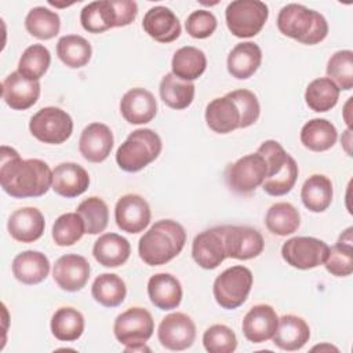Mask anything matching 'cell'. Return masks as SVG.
<instances>
[{
    "label": "cell",
    "mask_w": 353,
    "mask_h": 353,
    "mask_svg": "<svg viewBox=\"0 0 353 353\" xmlns=\"http://www.w3.org/2000/svg\"><path fill=\"white\" fill-rule=\"evenodd\" d=\"M339 88L328 77H319L312 80L305 91L306 105L319 113L331 110L339 99Z\"/></svg>",
    "instance_id": "cell-39"
},
{
    "label": "cell",
    "mask_w": 353,
    "mask_h": 353,
    "mask_svg": "<svg viewBox=\"0 0 353 353\" xmlns=\"http://www.w3.org/2000/svg\"><path fill=\"white\" fill-rule=\"evenodd\" d=\"M148 295L157 309L172 310L182 301V285L170 273H156L148 281Z\"/></svg>",
    "instance_id": "cell-26"
},
{
    "label": "cell",
    "mask_w": 353,
    "mask_h": 353,
    "mask_svg": "<svg viewBox=\"0 0 353 353\" xmlns=\"http://www.w3.org/2000/svg\"><path fill=\"white\" fill-rule=\"evenodd\" d=\"M265 225L272 234L288 236L298 230L301 225V215L291 203H274L269 207L265 215Z\"/></svg>",
    "instance_id": "cell-36"
},
{
    "label": "cell",
    "mask_w": 353,
    "mask_h": 353,
    "mask_svg": "<svg viewBox=\"0 0 353 353\" xmlns=\"http://www.w3.org/2000/svg\"><path fill=\"white\" fill-rule=\"evenodd\" d=\"M76 212L81 216L85 226V233L88 234H99L108 226L109 208L101 197L91 196L83 200L77 205Z\"/></svg>",
    "instance_id": "cell-42"
},
{
    "label": "cell",
    "mask_w": 353,
    "mask_h": 353,
    "mask_svg": "<svg viewBox=\"0 0 353 353\" xmlns=\"http://www.w3.org/2000/svg\"><path fill=\"white\" fill-rule=\"evenodd\" d=\"M332 182L323 174L310 175L301 189V200L312 212H323L332 203Z\"/></svg>",
    "instance_id": "cell-29"
},
{
    "label": "cell",
    "mask_w": 353,
    "mask_h": 353,
    "mask_svg": "<svg viewBox=\"0 0 353 353\" xmlns=\"http://www.w3.org/2000/svg\"><path fill=\"white\" fill-rule=\"evenodd\" d=\"M341 143H342L345 152H346L349 156H352V128H347V130L342 134V137H341Z\"/></svg>",
    "instance_id": "cell-51"
},
{
    "label": "cell",
    "mask_w": 353,
    "mask_h": 353,
    "mask_svg": "<svg viewBox=\"0 0 353 353\" xmlns=\"http://www.w3.org/2000/svg\"><path fill=\"white\" fill-rule=\"evenodd\" d=\"M252 281V272L243 265L225 269L216 276L212 285V294L216 303L226 310L240 307L250 295Z\"/></svg>",
    "instance_id": "cell-7"
},
{
    "label": "cell",
    "mask_w": 353,
    "mask_h": 353,
    "mask_svg": "<svg viewBox=\"0 0 353 353\" xmlns=\"http://www.w3.org/2000/svg\"><path fill=\"white\" fill-rule=\"evenodd\" d=\"M25 28L29 34L39 40L54 39L61 29V18L55 11L47 7H33L26 18Z\"/></svg>",
    "instance_id": "cell-40"
},
{
    "label": "cell",
    "mask_w": 353,
    "mask_h": 353,
    "mask_svg": "<svg viewBox=\"0 0 353 353\" xmlns=\"http://www.w3.org/2000/svg\"><path fill=\"white\" fill-rule=\"evenodd\" d=\"M276 23L280 33L306 46L319 44L328 34L327 19L320 12L296 3L284 6L279 11Z\"/></svg>",
    "instance_id": "cell-3"
},
{
    "label": "cell",
    "mask_w": 353,
    "mask_h": 353,
    "mask_svg": "<svg viewBox=\"0 0 353 353\" xmlns=\"http://www.w3.org/2000/svg\"><path fill=\"white\" fill-rule=\"evenodd\" d=\"M88 261L77 254H65L55 261L52 279L57 285L68 292H76L85 287L90 279Z\"/></svg>",
    "instance_id": "cell-14"
},
{
    "label": "cell",
    "mask_w": 353,
    "mask_h": 353,
    "mask_svg": "<svg viewBox=\"0 0 353 353\" xmlns=\"http://www.w3.org/2000/svg\"><path fill=\"white\" fill-rule=\"evenodd\" d=\"M80 23L88 33H103L116 28V14L112 0L88 3L80 12Z\"/></svg>",
    "instance_id": "cell-35"
},
{
    "label": "cell",
    "mask_w": 353,
    "mask_h": 353,
    "mask_svg": "<svg viewBox=\"0 0 353 353\" xmlns=\"http://www.w3.org/2000/svg\"><path fill=\"white\" fill-rule=\"evenodd\" d=\"M327 76L339 90L353 88V51L341 50L332 54L325 68Z\"/></svg>",
    "instance_id": "cell-44"
},
{
    "label": "cell",
    "mask_w": 353,
    "mask_h": 353,
    "mask_svg": "<svg viewBox=\"0 0 353 353\" xmlns=\"http://www.w3.org/2000/svg\"><path fill=\"white\" fill-rule=\"evenodd\" d=\"M353 228H347L339 236L338 241L330 248L325 262L323 263L328 273L336 277L350 276L353 272Z\"/></svg>",
    "instance_id": "cell-32"
},
{
    "label": "cell",
    "mask_w": 353,
    "mask_h": 353,
    "mask_svg": "<svg viewBox=\"0 0 353 353\" xmlns=\"http://www.w3.org/2000/svg\"><path fill=\"white\" fill-rule=\"evenodd\" d=\"M131 254L130 241L117 233L101 234L92 247L95 261L105 268H117L124 265Z\"/></svg>",
    "instance_id": "cell-27"
},
{
    "label": "cell",
    "mask_w": 353,
    "mask_h": 353,
    "mask_svg": "<svg viewBox=\"0 0 353 353\" xmlns=\"http://www.w3.org/2000/svg\"><path fill=\"white\" fill-rule=\"evenodd\" d=\"M299 168L292 156L288 157L284 168L274 176L268 178L262 183V189L265 193L270 196H284L294 188L298 179Z\"/></svg>",
    "instance_id": "cell-46"
},
{
    "label": "cell",
    "mask_w": 353,
    "mask_h": 353,
    "mask_svg": "<svg viewBox=\"0 0 353 353\" xmlns=\"http://www.w3.org/2000/svg\"><path fill=\"white\" fill-rule=\"evenodd\" d=\"M266 161L259 153H250L226 168L225 181L230 190L239 194L254 192L266 179Z\"/></svg>",
    "instance_id": "cell-9"
},
{
    "label": "cell",
    "mask_w": 353,
    "mask_h": 353,
    "mask_svg": "<svg viewBox=\"0 0 353 353\" xmlns=\"http://www.w3.org/2000/svg\"><path fill=\"white\" fill-rule=\"evenodd\" d=\"M205 123L216 134H229L241 125V113L233 98L226 94L205 106Z\"/></svg>",
    "instance_id": "cell-23"
},
{
    "label": "cell",
    "mask_w": 353,
    "mask_h": 353,
    "mask_svg": "<svg viewBox=\"0 0 353 353\" xmlns=\"http://www.w3.org/2000/svg\"><path fill=\"white\" fill-rule=\"evenodd\" d=\"M12 274L14 277L26 285H34L47 279L50 273L48 258L34 250L19 252L12 259Z\"/></svg>",
    "instance_id": "cell-25"
},
{
    "label": "cell",
    "mask_w": 353,
    "mask_h": 353,
    "mask_svg": "<svg viewBox=\"0 0 353 353\" xmlns=\"http://www.w3.org/2000/svg\"><path fill=\"white\" fill-rule=\"evenodd\" d=\"M92 298L105 307H116L123 303L127 295L124 280L114 273L99 274L91 287Z\"/></svg>",
    "instance_id": "cell-38"
},
{
    "label": "cell",
    "mask_w": 353,
    "mask_h": 353,
    "mask_svg": "<svg viewBox=\"0 0 353 353\" xmlns=\"http://www.w3.org/2000/svg\"><path fill=\"white\" fill-rule=\"evenodd\" d=\"M29 131L43 143L61 145L70 138L73 120L70 114L61 108L46 106L30 117Z\"/></svg>",
    "instance_id": "cell-8"
},
{
    "label": "cell",
    "mask_w": 353,
    "mask_h": 353,
    "mask_svg": "<svg viewBox=\"0 0 353 353\" xmlns=\"http://www.w3.org/2000/svg\"><path fill=\"white\" fill-rule=\"evenodd\" d=\"M116 14V28L132 23L138 14V6L134 0H112Z\"/></svg>",
    "instance_id": "cell-50"
},
{
    "label": "cell",
    "mask_w": 353,
    "mask_h": 353,
    "mask_svg": "<svg viewBox=\"0 0 353 353\" xmlns=\"http://www.w3.org/2000/svg\"><path fill=\"white\" fill-rule=\"evenodd\" d=\"M120 113L130 124H146L152 121L157 113L156 98L146 88H131L121 97Z\"/></svg>",
    "instance_id": "cell-18"
},
{
    "label": "cell",
    "mask_w": 353,
    "mask_h": 353,
    "mask_svg": "<svg viewBox=\"0 0 353 353\" xmlns=\"http://www.w3.org/2000/svg\"><path fill=\"white\" fill-rule=\"evenodd\" d=\"M113 142V132L106 124L91 123L81 131L79 152L90 163H102L109 157Z\"/></svg>",
    "instance_id": "cell-16"
},
{
    "label": "cell",
    "mask_w": 353,
    "mask_h": 353,
    "mask_svg": "<svg viewBox=\"0 0 353 353\" xmlns=\"http://www.w3.org/2000/svg\"><path fill=\"white\" fill-rule=\"evenodd\" d=\"M40 83L23 77L18 70L11 72L1 83V97L14 110L32 108L40 97Z\"/></svg>",
    "instance_id": "cell-15"
},
{
    "label": "cell",
    "mask_w": 353,
    "mask_h": 353,
    "mask_svg": "<svg viewBox=\"0 0 353 353\" xmlns=\"http://www.w3.org/2000/svg\"><path fill=\"white\" fill-rule=\"evenodd\" d=\"M262 50L252 41L236 44L228 55L226 68L232 77L245 80L251 77L261 66Z\"/></svg>",
    "instance_id": "cell-28"
},
{
    "label": "cell",
    "mask_w": 353,
    "mask_h": 353,
    "mask_svg": "<svg viewBox=\"0 0 353 353\" xmlns=\"http://www.w3.org/2000/svg\"><path fill=\"white\" fill-rule=\"evenodd\" d=\"M352 99H353V98H349V99H347V102L345 103V110H343V119H345V123L347 124V128H352V119H350V116H349V113H350L349 108H350Z\"/></svg>",
    "instance_id": "cell-52"
},
{
    "label": "cell",
    "mask_w": 353,
    "mask_h": 353,
    "mask_svg": "<svg viewBox=\"0 0 353 353\" xmlns=\"http://www.w3.org/2000/svg\"><path fill=\"white\" fill-rule=\"evenodd\" d=\"M226 256L240 261L256 258L265 248V241L254 228L239 226V225H223L219 226Z\"/></svg>",
    "instance_id": "cell-11"
},
{
    "label": "cell",
    "mask_w": 353,
    "mask_h": 353,
    "mask_svg": "<svg viewBox=\"0 0 353 353\" xmlns=\"http://www.w3.org/2000/svg\"><path fill=\"white\" fill-rule=\"evenodd\" d=\"M0 185L15 199L40 197L52 186V171L40 159H21L19 153L3 145L0 152Z\"/></svg>",
    "instance_id": "cell-1"
},
{
    "label": "cell",
    "mask_w": 353,
    "mask_h": 353,
    "mask_svg": "<svg viewBox=\"0 0 353 353\" xmlns=\"http://www.w3.org/2000/svg\"><path fill=\"white\" fill-rule=\"evenodd\" d=\"M272 339L273 343L281 350H299L309 342L310 328L302 317L295 314H284L279 319L277 328Z\"/></svg>",
    "instance_id": "cell-24"
},
{
    "label": "cell",
    "mask_w": 353,
    "mask_h": 353,
    "mask_svg": "<svg viewBox=\"0 0 353 353\" xmlns=\"http://www.w3.org/2000/svg\"><path fill=\"white\" fill-rule=\"evenodd\" d=\"M269 18V8L259 0H234L225 11L229 32L239 39L256 36Z\"/></svg>",
    "instance_id": "cell-6"
},
{
    "label": "cell",
    "mask_w": 353,
    "mask_h": 353,
    "mask_svg": "<svg viewBox=\"0 0 353 353\" xmlns=\"http://www.w3.org/2000/svg\"><path fill=\"white\" fill-rule=\"evenodd\" d=\"M194 91L192 81H185L172 73L164 74L159 85L161 101L175 110L186 109L194 99Z\"/></svg>",
    "instance_id": "cell-33"
},
{
    "label": "cell",
    "mask_w": 353,
    "mask_h": 353,
    "mask_svg": "<svg viewBox=\"0 0 353 353\" xmlns=\"http://www.w3.org/2000/svg\"><path fill=\"white\" fill-rule=\"evenodd\" d=\"M233 101L237 103L240 113H241V125L240 128H247L252 125L258 119L261 113V105L256 98V95L245 88L234 90L228 92Z\"/></svg>",
    "instance_id": "cell-47"
},
{
    "label": "cell",
    "mask_w": 353,
    "mask_h": 353,
    "mask_svg": "<svg viewBox=\"0 0 353 353\" xmlns=\"http://www.w3.org/2000/svg\"><path fill=\"white\" fill-rule=\"evenodd\" d=\"M150 218L149 203L139 194H124L114 205L116 225L125 233L137 234L143 232L150 223Z\"/></svg>",
    "instance_id": "cell-13"
},
{
    "label": "cell",
    "mask_w": 353,
    "mask_h": 353,
    "mask_svg": "<svg viewBox=\"0 0 353 353\" xmlns=\"http://www.w3.org/2000/svg\"><path fill=\"white\" fill-rule=\"evenodd\" d=\"M85 233V226L77 212L59 215L52 225V240L59 247H69L77 243Z\"/></svg>",
    "instance_id": "cell-43"
},
{
    "label": "cell",
    "mask_w": 353,
    "mask_h": 353,
    "mask_svg": "<svg viewBox=\"0 0 353 353\" xmlns=\"http://www.w3.org/2000/svg\"><path fill=\"white\" fill-rule=\"evenodd\" d=\"M192 256L205 270L216 269L225 261L226 252L219 226L207 229L193 239Z\"/></svg>",
    "instance_id": "cell-17"
},
{
    "label": "cell",
    "mask_w": 353,
    "mask_h": 353,
    "mask_svg": "<svg viewBox=\"0 0 353 353\" xmlns=\"http://www.w3.org/2000/svg\"><path fill=\"white\" fill-rule=\"evenodd\" d=\"M44 215L34 207L15 210L7 222L10 236L19 243H33L39 240L44 233Z\"/></svg>",
    "instance_id": "cell-22"
},
{
    "label": "cell",
    "mask_w": 353,
    "mask_h": 353,
    "mask_svg": "<svg viewBox=\"0 0 353 353\" xmlns=\"http://www.w3.org/2000/svg\"><path fill=\"white\" fill-rule=\"evenodd\" d=\"M142 28L153 40L165 44L175 41L182 32L178 17L164 6L149 8L143 15Z\"/></svg>",
    "instance_id": "cell-19"
},
{
    "label": "cell",
    "mask_w": 353,
    "mask_h": 353,
    "mask_svg": "<svg viewBox=\"0 0 353 353\" xmlns=\"http://www.w3.org/2000/svg\"><path fill=\"white\" fill-rule=\"evenodd\" d=\"M218 26L216 17L208 10H196L186 18L185 28L193 39L210 37Z\"/></svg>",
    "instance_id": "cell-48"
},
{
    "label": "cell",
    "mask_w": 353,
    "mask_h": 353,
    "mask_svg": "<svg viewBox=\"0 0 353 353\" xmlns=\"http://www.w3.org/2000/svg\"><path fill=\"white\" fill-rule=\"evenodd\" d=\"M51 63V54L43 44L29 46L18 61V72L33 81H39Z\"/></svg>",
    "instance_id": "cell-41"
},
{
    "label": "cell",
    "mask_w": 353,
    "mask_h": 353,
    "mask_svg": "<svg viewBox=\"0 0 353 353\" xmlns=\"http://www.w3.org/2000/svg\"><path fill=\"white\" fill-rule=\"evenodd\" d=\"M57 55L68 68L79 69L90 62L92 47L83 36L66 34L62 36L57 43Z\"/></svg>",
    "instance_id": "cell-37"
},
{
    "label": "cell",
    "mask_w": 353,
    "mask_h": 353,
    "mask_svg": "<svg viewBox=\"0 0 353 353\" xmlns=\"http://www.w3.org/2000/svg\"><path fill=\"white\" fill-rule=\"evenodd\" d=\"M185 243L186 232L179 222L160 219L139 239L138 254L149 266L165 265L181 254Z\"/></svg>",
    "instance_id": "cell-2"
},
{
    "label": "cell",
    "mask_w": 353,
    "mask_h": 353,
    "mask_svg": "<svg viewBox=\"0 0 353 353\" xmlns=\"http://www.w3.org/2000/svg\"><path fill=\"white\" fill-rule=\"evenodd\" d=\"M90 186V175L84 167L77 163H61L52 170L51 189L66 199L83 194Z\"/></svg>",
    "instance_id": "cell-21"
},
{
    "label": "cell",
    "mask_w": 353,
    "mask_h": 353,
    "mask_svg": "<svg viewBox=\"0 0 353 353\" xmlns=\"http://www.w3.org/2000/svg\"><path fill=\"white\" fill-rule=\"evenodd\" d=\"M160 135L150 128L134 130L116 152V163L125 172H138L161 153Z\"/></svg>",
    "instance_id": "cell-4"
},
{
    "label": "cell",
    "mask_w": 353,
    "mask_h": 353,
    "mask_svg": "<svg viewBox=\"0 0 353 353\" xmlns=\"http://www.w3.org/2000/svg\"><path fill=\"white\" fill-rule=\"evenodd\" d=\"M256 153H259L266 161V167H268L266 179L277 175L284 168L288 157L291 156L274 139H268V141L262 142L261 146L258 148Z\"/></svg>",
    "instance_id": "cell-49"
},
{
    "label": "cell",
    "mask_w": 353,
    "mask_h": 353,
    "mask_svg": "<svg viewBox=\"0 0 353 353\" xmlns=\"http://www.w3.org/2000/svg\"><path fill=\"white\" fill-rule=\"evenodd\" d=\"M203 346L208 353H232L237 347V338L225 324H214L203 334Z\"/></svg>",
    "instance_id": "cell-45"
},
{
    "label": "cell",
    "mask_w": 353,
    "mask_h": 353,
    "mask_svg": "<svg viewBox=\"0 0 353 353\" xmlns=\"http://www.w3.org/2000/svg\"><path fill=\"white\" fill-rule=\"evenodd\" d=\"M336 139L338 131L327 119H312L301 130V142L312 152H325L335 145Z\"/></svg>",
    "instance_id": "cell-31"
},
{
    "label": "cell",
    "mask_w": 353,
    "mask_h": 353,
    "mask_svg": "<svg viewBox=\"0 0 353 353\" xmlns=\"http://www.w3.org/2000/svg\"><path fill=\"white\" fill-rule=\"evenodd\" d=\"M154 331V320L145 307L134 306L120 313L113 324L116 339L125 346V352H142L149 349L145 343Z\"/></svg>",
    "instance_id": "cell-5"
},
{
    "label": "cell",
    "mask_w": 353,
    "mask_h": 353,
    "mask_svg": "<svg viewBox=\"0 0 353 353\" xmlns=\"http://www.w3.org/2000/svg\"><path fill=\"white\" fill-rule=\"evenodd\" d=\"M279 317L276 310L266 303L252 306L243 319L241 330L244 336L252 343H262L276 332Z\"/></svg>",
    "instance_id": "cell-20"
},
{
    "label": "cell",
    "mask_w": 353,
    "mask_h": 353,
    "mask_svg": "<svg viewBox=\"0 0 353 353\" xmlns=\"http://www.w3.org/2000/svg\"><path fill=\"white\" fill-rule=\"evenodd\" d=\"M328 251L330 247L320 239L296 236L288 239L283 244L281 256L287 265L295 269L309 270L323 265L327 259Z\"/></svg>",
    "instance_id": "cell-10"
},
{
    "label": "cell",
    "mask_w": 353,
    "mask_h": 353,
    "mask_svg": "<svg viewBox=\"0 0 353 353\" xmlns=\"http://www.w3.org/2000/svg\"><path fill=\"white\" fill-rule=\"evenodd\" d=\"M207 68L205 54L193 46H185L175 51L171 61V73L185 81L197 80Z\"/></svg>",
    "instance_id": "cell-30"
},
{
    "label": "cell",
    "mask_w": 353,
    "mask_h": 353,
    "mask_svg": "<svg viewBox=\"0 0 353 353\" xmlns=\"http://www.w3.org/2000/svg\"><path fill=\"white\" fill-rule=\"evenodd\" d=\"M84 316L74 307L63 306L55 310L51 317V332L62 342L77 341L84 332Z\"/></svg>",
    "instance_id": "cell-34"
},
{
    "label": "cell",
    "mask_w": 353,
    "mask_h": 353,
    "mask_svg": "<svg viewBox=\"0 0 353 353\" xmlns=\"http://www.w3.org/2000/svg\"><path fill=\"white\" fill-rule=\"evenodd\" d=\"M157 338L161 346L168 350L189 349L196 339V324L185 313H170L160 321Z\"/></svg>",
    "instance_id": "cell-12"
}]
</instances>
